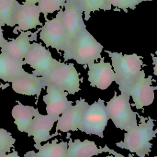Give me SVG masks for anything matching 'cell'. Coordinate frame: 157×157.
<instances>
[{
  "label": "cell",
  "mask_w": 157,
  "mask_h": 157,
  "mask_svg": "<svg viewBox=\"0 0 157 157\" xmlns=\"http://www.w3.org/2000/svg\"><path fill=\"white\" fill-rule=\"evenodd\" d=\"M112 61V66L115 74V82L118 85L121 92L128 93L132 85L144 72L142 70L144 64L143 56L136 53L124 54L121 52H112L105 50Z\"/></svg>",
  "instance_id": "cell-1"
},
{
  "label": "cell",
  "mask_w": 157,
  "mask_h": 157,
  "mask_svg": "<svg viewBox=\"0 0 157 157\" xmlns=\"http://www.w3.org/2000/svg\"><path fill=\"white\" fill-rule=\"evenodd\" d=\"M140 119V124L126 131L124 140L117 142L115 145L122 149L136 153L139 157L149 155L153 144L150 141L156 136L157 128L153 129L154 120L150 116L144 117L137 114Z\"/></svg>",
  "instance_id": "cell-2"
},
{
  "label": "cell",
  "mask_w": 157,
  "mask_h": 157,
  "mask_svg": "<svg viewBox=\"0 0 157 157\" xmlns=\"http://www.w3.org/2000/svg\"><path fill=\"white\" fill-rule=\"evenodd\" d=\"M104 47L87 30L80 31L68 44L63 52L64 62L73 59L78 64L87 67L102 58Z\"/></svg>",
  "instance_id": "cell-3"
},
{
  "label": "cell",
  "mask_w": 157,
  "mask_h": 157,
  "mask_svg": "<svg viewBox=\"0 0 157 157\" xmlns=\"http://www.w3.org/2000/svg\"><path fill=\"white\" fill-rule=\"evenodd\" d=\"M130 95L121 92L117 95L116 91L105 105L109 117L117 128L128 131L137 126V112L131 109L129 102Z\"/></svg>",
  "instance_id": "cell-4"
},
{
  "label": "cell",
  "mask_w": 157,
  "mask_h": 157,
  "mask_svg": "<svg viewBox=\"0 0 157 157\" xmlns=\"http://www.w3.org/2000/svg\"><path fill=\"white\" fill-rule=\"evenodd\" d=\"M63 9L58 11L55 17L45 18V22L38 29L39 38L47 48L51 47L58 52H64L69 40L62 19Z\"/></svg>",
  "instance_id": "cell-5"
},
{
  "label": "cell",
  "mask_w": 157,
  "mask_h": 157,
  "mask_svg": "<svg viewBox=\"0 0 157 157\" xmlns=\"http://www.w3.org/2000/svg\"><path fill=\"white\" fill-rule=\"evenodd\" d=\"M23 61L25 65L33 69L32 73L39 77L47 75L63 63L53 58L50 51L41 42L36 41L31 43Z\"/></svg>",
  "instance_id": "cell-6"
},
{
  "label": "cell",
  "mask_w": 157,
  "mask_h": 157,
  "mask_svg": "<svg viewBox=\"0 0 157 157\" xmlns=\"http://www.w3.org/2000/svg\"><path fill=\"white\" fill-rule=\"evenodd\" d=\"M109 119L104 101L99 98L86 109L78 130L103 138L104 131Z\"/></svg>",
  "instance_id": "cell-7"
},
{
  "label": "cell",
  "mask_w": 157,
  "mask_h": 157,
  "mask_svg": "<svg viewBox=\"0 0 157 157\" xmlns=\"http://www.w3.org/2000/svg\"><path fill=\"white\" fill-rule=\"evenodd\" d=\"M42 77L45 86L53 84L69 94H75L81 90L79 74L72 63L63 62L61 65Z\"/></svg>",
  "instance_id": "cell-8"
},
{
  "label": "cell",
  "mask_w": 157,
  "mask_h": 157,
  "mask_svg": "<svg viewBox=\"0 0 157 157\" xmlns=\"http://www.w3.org/2000/svg\"><path fill=\"white\" fill-rule=\"evenodd\" d=\"M64 8L62 19L69 44L86 26L83 20V11L77 0H66Z\"/></svg>",
  "instance_id": "cell-9"
},
{
  "label": "cell",
  "mask_w": 157,
  "mask_h": 157,
  "mask_svg": "<svg viewBox=\"0 0 157 157\" xmlns=\"http://www.w3.org/2000/svg\"><path fill=\"white\" fill-rule=\"evenodd\" d=\"M145 76L144 72L128 91L133 101L131 105L137 109H143L144 107L151 104L155 98L154 91L157 90L156 86H152V75L147 78Z\"/></svg>",
  "instance_id": "cell-10"
},
{
  "label": "cell",
  "mask_w": 157,
  "mask_h": 157,
  "mask_svg": "<svg viewBox=\"0 0 157 157\" xmlns=\"http://www.w3.org/2000/svg\"><path fill=\"white\" fill-rule=\"evenodd\" d=\"M46 87L47 94L42 97L46 105V112L47 115L57 121L60 115L72 105L73 101L67 99V92L55 85L48 84Z\"/></svg>",
  "instance_id": "cell-11"
},
{
  "label": "cell",
  "mask_w": 157,
  "mask_h": 157,
  "mask_svg": "<svg viewBox=\"0 0 157 157\" xmlns=\"http://www.w3.org/2000/svg\"><path fill=\"white\" fill-rule=\"evenodd\" d=\"M88 80L90 86L101 90H105L115 80V74L112 66L109 62L104 61V57L100 59L98 63L87 65Z\"/></svg>",
  "instance_id": "cell-12"
},
{
  "label": "cell",
  "mask_w": 157,
  "mask_h": 157,
  "mask_svg": "<svg viewBox=\"0 0 157 157\" xmlns=\"http://www.w3.org/2000/svg\"><path fill=\"white\" fill-rule=\"evenodd\" d=\"M89 104L85 101V99L80 98L75 101V105H71L61 116H59L55 132L60 131L63 132L69 131H75L82 122L83 113Z\"/></svg>",
  "instance_id": "cell-13"
},
{
  "label": "cell",
  "mask_w": 157,
  "mask_h": 157,
  "mask_svg": "<svg viewBox=\"0 0 157 157\" xmlns=\"http://www.w3.org/2000/svg\"><path fill=\"white\" fill-rule=\"evenodd\" d=\"M38 30L35 32L31 31H21L15 37L8 40L7 44L0 49L1 52L20 61L25 58L31 47V42L37 39Z\"/></svg>",
  "instance_id": "cell-14"
},
{
  "label": "cell",
  "mask_w": 157,
  "mask_h": 157,
  "mask_svg": "<svg viewBox=\"0 0 157 157\" xmlns=\"http://www.w3.org/2000/svg\"><path fill=\"white\" fill-rule=\"evenodd\" d=\"M40 12L37 4H20L15 17L14 32L28 31L41 26Z\"/></svg>",
  "instance_id": "cell-15"
},
{
  "label": "cell",
  "mask_w": 157,
  "mask_h": 157,
  "mask_svg": "<svg viewBox=\"0 0 157 157\" xmlns=\"http://www.w3.org/2000/svg\"><path fill=\"white\" fill-rule=\"evenodd\" d=\"M56 121L48 115H42L38 112L33 118L28 136H33L35 142L34 145H40L41 142H45L55 136L60 135L58 132L50 134L54 123Z\"/></svg>",
  "instance_id": "cell-16"
},
{
  "label": "cell",
  "mask_w": 157,
  "mask_h": 157,
  "mask_svg": "<svg viewBox=\"0 0 157 157\" xmlns=\"http://www.w3.org/2000/svg\"><path fill=\"white\" fill-rule=\"evenodd\" d=\"M67 157H92L104 152L115 155L117 152L110 149L107 145L102 148H98L95 142L88 139L81 141L77 139L74 141L69 139L67 142Z\"/></svg>",
  "instance_id": "cell-17"
},
{
  "label": "cell",
  "mask_w": 157,
  "mask_h": 157,
  "mask_svg": "<svg viewBox=\"0 0 157 157\" xmlns=\"http://www.w3.org/2000/svg\"><path fill=\"white\" fill-rule=\"evenodd\" d=\"M45 87L42 77L28 72L12 82V90L15 93L26 96H36L37 98Z\"/></svg>",
  "instance_id": "cell-18"
},
{
  "label": "cell",
  "mask_w": 157,
  "mask_h": 157,
  "mask_svg": "<svg viewBox=\"0 0 157 157\" xmlns=\"http://www.w3.org/2000/svg\"><path fill=\"white\" fill-rule=\"evenodd\" d=\"M24 65L23 60L16 59L0 52V80L12 83L26 72L23 67Z\"/></svg>",
  "instance_id": "cell-19"
},
{
  "label": "cell",
  "mask_w": 157,
  "mask_h": 157,
  "mask_svg": "<svg viewBox=\"0 0 157 157\" xmlns=\"http://www.w3.org/2000/svg\"><path fill=\"white\" fill-rule=\"evenodd\" d=\"M18 104L13 106L12 110V116L17 129L21 132L28 133L33 118L39 112L37 108L31 105H25L19 101Z\"/></svg>",
  "instance_id": "cell-20"
},
{
  "label": "cell",
  "mask_w": 157,
  "mask_h": 157,
  "mask_svg": "<svg viewBox=\"0 0 157 157\" xmlns=\"http://www.w3.org/2000/svg\"><path fill=\"white\" fill-rule=\"evenodd\" d=\"M34 147L38 150L37 154L42 157H67V142L58 143V139H55L51 143L47 142L43 145H34Z\"/></svg>",
  "instance_id": "cell-21"
},
{
  "label": "cell",
  "mask_w": 157,
  "mask_h": 157,
  "mask_svg": "<svg viewBox=\"0 0 157 157\" xmlns=\"http://www.w3.org/2000/svg\"><path fill=\"white\" fill-rule=\"evenodd\" d=\"M20 5L17 0H0V23L3 26H15V17Z\"/></svg>",
  "instance_id": "cell-22"
},
{
  "label": "cell",
  "mask_w": 157,
  "mask_h": 157,
  "mask_svg": "<svg viewBox=\"0 0 157 157\" xmlns=\"http://www.w3.org/2000/svg\"><path fill=\"white\" fill-rule=\"evenodd\" d=\"M83 11V19L88 21L91 13L99 10H110L112 9L109 0H77Z\"/></svg>",
  "instance_id": "cell-23"
},
{
  "label": "cell",
  "mask_w": 157,
  "mask_h": 157,
  "mask_svg": "<svg viewBox=\"0 0 157 157\" xmlns=\"http://www.w3.org/2000/svg\"><path fill=\"white\" fill-rule=\"evenodd\" d=\"M66 0H40L37 3V6L41 14L44 18L56 11H59L64 7Z\"/></svg>",
  "instance_id": "cell-24"
},
{
  "label": "cell",
  "mask_w": 157,
  "mask_h": 157,
  "mask_svg": "<svg viewBox=\"0 0 157 157\" xmlns=\"http://www.w3.org/2000/svg\"><path fill=\"white\" fill-rule=\"evenodd\" d=\"M16 139L12 134L4 128H0V155L10 151L12 148H14Z\"/></svg>",
  "instance_id": "cell-25"
},
{
  "label": "cell",
  "mask_w": 157,
  "mask_h": 157,
  "mask_svg": "<svg viewBox=\"0 0 157 157\" xmlns=\"http://www.w3.org/2000/svg\"><path fill=\"white\" fill-rule=\"evenodd\" d=\"M142 2V0H109L111 6L115 7L117 10H122L126 13L128 12V9L134 10Z\"/></svg>",
  "instance_id": "cell-26"
},
{
  "label": "cell",
  "mask_w": 157,
  "mask_h": 157,
  "mask_svg": "<svg viewBox=\"0 0 157 157\" xmlns=\"http://www.w3.org/2000/svg\"><path fill=\"white\" fill-rule=\"evenodd\" d=\"M2 25L0 23V49L2 48L8 42V40L4 37L3 29H2Z\"/></svg>",
  "instance_id": "cell-27"
},
{
  "label": "cell",
  "mask_w": 157,
  "mask_h": 157,
  "mask_svg": "<svg viewBox=\"0 0 157 157\" xmlns=\"http://www.w3.org/2000/svg\"><path fill=\"white\" fill-rule=\"evenodd\" d=\"M155 54L156 55V56H155L153 53H151L150 55L151 56L152 64L153 65V74L157 77V51L155 52ZM156 87H157V85H156Z\"/></svg>",
  "instance_id": "cell-28"
},
{
  "label": "cell",
  "mask_w": 157,
  "mask_h": 157,
  "mask_svg": "<svg viewBox=\"0 0 157 157\" xmlns=\"http://www.w3.org/2000/svg\"><path fill=\"white\" fill-rule=\"evenodd\" d=\"M0 157H20L18 155V153L17 151H16L15 149H13V151L12 153H10L9 154H2L0 155Z\"/></svg>",
  "instance_id": "cell-29"
},
{
  "label": "cell",
  "mask_w": 157,
  "mask_h": 157,
  "mask_svg": "<svg viewBox=\"0 0 157 157\" xmlns=\"http://www.w3.org/2000/svg\"><path fill=\"white\" fill-rule=\"evenodd\" d=\"M24 157H42L37 154L34 150H31L29 151H27Z\"/></svg>",
  "instance_id": "cell-30"
},
{
  "label": "cell",
  "mask_w": 157,
  "mask_h": 157,
  "mask_svg": "<svg viewBox=\"0 0 157 157\" xmlns=\"http://www.w3.org/2000/svg\"><path fill=\"white\" fill-rule=\"evenodd\" d=\"M39 1L40 0H25L23 2L28 4H37Z\"/></svg>",
  "instance_id": "cell-31"
},
{
  "label": "cell",
  "mask_w": 157,
  "mask_h": 157,
  "mask_svg": "<svg viewBox=\"0 0 157 157\" xmlns=\"http://www.w3.org/2000/svg\"><path fill=\"white\" fill-rule=\"evenodd\" d=\"M9 86V84L8 83H5V84L0 83V90L5 89V88H7Z\"/></svg>",
  "instance_id": "cell-32"
},
{
  "label": "cell",
  "mask_w": 157,
  "mask_h": 157,
  "mask_svg": "<svg viewBox=\"0 0 157 157\" xmlns=\"http://www.w3.org/2000/svg\"><path fill=\"white\" fill-rule=\"evenodd\" d=\"M129 157H130V156H131V155L129 154ZM105 157H125V156H123V155L120 154V153H117L115 155H114V156H113L112 155H109V156H105ZM131 157H132V156H131Z\"/></svg>",
  "instance_id": "cell-33"
},
{
  "label": "cell",
  "mask_w": 157,
  "mask_h": 157,
  "mask_svg": "<svg viewBox=\"0 0 157 157\" xmlns=\"http://www.w3.org/2000/svg\"><path fill=\"white\" fill-rule=\"evenodd\" d=\"M153 1V0H142V2H144V1Z\"/></svg>",
  "instance_id": "cell-34"
},
{
  "label": "cell",
  "mask_w": 157,
  "mask_h": 157,
  "mask_svg": "<svg viewBox=\"0 0 157 157\" xmlns=\"http://www.w3.org/2000/svg\"><path fill=\"white\" fill-rule=\"evenodd\" d=\"M153 157H157V156H153Z\"/></svg>",
  "instance_id": "cell-35"
},
{
  "label": "cell",
  "mask_w": 157,
  "mask_h": 157,
  "mask_svg": "<svg viewBox=\"0 0 157 157\" xmlns=\"http://www.w3.org/2000/svg\"><path fill=\"white\" fill-rule=\"evenodd\" d=\"M0 105H1V102H0Z\"/></svg>",
  "instance_id": "cell-36"
}]
</instances>
